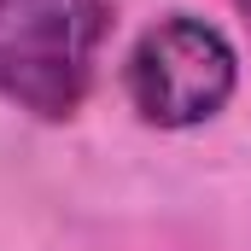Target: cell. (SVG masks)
Wrapping results in <instances>:
<instances>
[{
    "label": "cell",
    "mask_w": 251,
    "mask_h": 251,
    "mask_svg": "<svg viewBox=\"0 0 251 251\" xmlns=\"http://www.w3.org/2000/svg\"><path fill=\"white\" fill-rule=\"evenodd\" d=\"M234 6H240V18H246V24H251V0H234Z\"/></svg>",
    "instance_id": "obj_3"
},
{
    "label": "cell",
    "mask_w": 251,
    "mask_h": 251,
    "mask_svg": "<svg viewBox=\"0 0 251 251\" xmlns=\"http://www.w3.org/2000/svg\"><path fill=\"white\" fill-rule=\"evenodd\" d=\"M111 18V0H0V100L70 123L94 94Z\"/></svg>",
    "instance_id": "obj_1"
},
{
    "label": "cell",
    "mask_w": 251,
    "mask_h": 251,
    "mask_svg": "<svg viewBox=\"0 0 251 251\" xmlns=\"http://www.w3.org/2000/svg\"><path fill=\"white\" fill-rule=\"evenodd\" d=\"M240 88V47L222 24L199 12H164L152 18L123 59V100L146 128L181 134L204 128L228 111Z\"/></svg>",
    "instance_id": "obj_2"
}]
</instances>
